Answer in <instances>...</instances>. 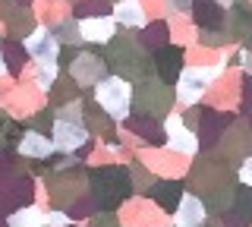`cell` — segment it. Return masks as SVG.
<instances>
[{
	"label": "cell",
	"instance_id": "obj_1",
	"mask_svg": "<svg viewBox=\"0 0 252 227\" xmlns=\"http://www.w3.org/2000/svg\"><path fill=\"white\" fill-rule=\"evenodd\" d=\"M89 199L94 211L107 208L114 211L117 205H123L132 195V170L129 167H117V164H107V167H89Z\"/></svg>",
	"mask_w": 252,
	"mask_h": 227
},
{
	"label": "cell",
	"instance_id": "obj_2",
	"mask_svg": "<svg viewBox=\"0 0 252 227\" xmlns=\"http://www.w3.org/2000/svg\"><path fill=\"white\" fill-rule=\"evenodd\" d=\"M107 48V69H114L117 76H123V79H145L148 76V66H152V60H148V54L145 48H142V41L139 38H126V41H110L104 44Z\"/></svg>",
	"mask_w": 252,
	"mask_h": 227
},
{
	"label": "cell",
	"instance_id": "obj_3",
	"mask_svg": "<svg viewBox=\"0 0 252 227\" xmlns=\"http://www.w3.org/2000/svg\"><path fill=\"white\" fill-rule=\"evenodd\" d=\"M94 89V104L104 111L114 123H123L132 111V82L123 79L117 73H107L101 76L98 82L92 85Z\"/></svg>",
	"mask_w": 252,
	"mask_h": 227
},
{
	"label": "cell",
	"instance_id": "obj_4",
	"mask_svg": "<svg viewBox=\"0 0 252 227\" xmlns=\"http://www.w3.org/2000/svg\"><path fill=\"white\" fill-rule=\"evenodd\" d=\"M218 76H220V66H183L180 79L173 82L177 85V98L189 107L199 104V98L208 92V85L215 82Z\"/></svg>",
	"mask_w": 252,
	"mask_h": 227
},
{
	"label": "cell",
	"instance_id": "obj_5",
	"mask_svg": "<svg viewBox=\"0 0 252 227\" xmlns=\"http://www.w3.org/2000/svg\"><path fill=\"white\" fill-rule=\"evenodd\" d=\"M170 101H173V95H170V89L164 85L161 79H139V85L132 89V107H139L142 114H164L170 107Z\"/></svg>",
	"mask_w": 252,
	"mask_h": 227
},
{
	"label": "cell",
	"instance_id": "obj_6",
	"mask_svg": "<svg viewBox=\"0 0 252 227\" xmlns=\"http://www.w3.org/2000/svg\"><path fill=\"white\" fill-rule=\"evenodd\" d=\"M26 51H29V60L35 66H57V54H60V44L57 38L51 35L47 26H35L32 32L26 35Z\"/></svg>",
	"mask_w": 252,
	"mask_h": 227
},
{
	"label": "cell",
	"instance_id": "obj_7",
	"mask_svg": "<svg viewBox=\"0 0 252 227\" xmlns=\"http://www.w3.org/2000/svg\"><path fill=\"white\" fill-rule=\"evenodd\" d=\"M51 142L57 152H73L79 155L85 145L92 142V132L85 130V123H76V120H60L54 117V127H51Z\"/></svg>",
	"mask_w": 252,
	"mask_h": 227
},
{
	"label": "cell",
	"instance_id": "obj_8",
	"mask_svg": "<svg viewBox=\"0 0 252 227\" xmlns=\"http://www.w3.org/2000/svg\"><path fill=\"white\" fill-rule=\"evenodd\" d=\"M32 195H35V180H32L29 174L0 180V215H6V211H13V208L29 205Z\"/></svg>",
	"mask_w": 252,
	"mask_h": 227
},
{
	"label": "cell",
	"instance_id": "obj_9",
	"mask_svg": "<svg viewBox=\"0 0 252 227\" xmlns=\"http://www.w3.org/2000/svg\"><path fill=\"white\" fill-rule=\"evenodd\" d=\"M66 73L76 79L79 89H92L101 76H107V64H104V57H98L92 51H79L73 57V64L66 66Z\"/></svg>",
	"mask_w": 252,
	"mask_h": 227
},
{
	"label": "cell",
	"instance_id": "obj_10",
	"mask_svg": "<svg viewBox=\"0 0 252 227\" xmlns=\"http://www.w3.org/2000/svg\"><path fill=\"white\" fill-rule=\"evenodd\" d=\"M164 132H167V145L173 152H180V155H195L199 152V136H195V130L186 127L183 117H177V114L167 117V120H164Z\"/></svg>",
	"mask_w": 252,
	"mask_h": 227
},
{
	"label": "cell",
	"instance_id": "obj_11",
	"mask_svg": "<svg viewBox=\"0 0 252 227\" xmlns=\"http://www.w3.org/2000/svg\"><path fill=\"white\" fill-rule=\"evenodd\" d=\"M79 22V35H82V44H104L110 41V38L117 35V22L114 16H82V19H76Z\"/></svg>",
	"mask_w": 252,
	"mask_h": 227
},
{
	"label": "cell",
	"instance_id": "obj_12",
	"mask_svg": "<svg viewBox=\"0 0 252 227\" xmlns=\"http://www.w3.org/2000/svg\"><path fill=\"white\" fill-rule=\"evenodd\" d=\"M155 73L164 85H173L183 73V51L173 48V44H161L155 48Z\"/></svg>",
	"mask_w": 252,
	"mask_h": 227
},
{
	"label": "cell",
	"instance_id": "obj_13",
	"mask_svg": "<svg viewBox=\"0 0 252 227\" xmlns=\"http://www.w3.org/2000/svg\"><path fill=\"white\" fill-rule=\"evenodd\" d=\"M16 152H19L26 161H44L47 155H54L57 148H54V142H51V136H47V132H38V130H22Z\"/></svg>",
	"mask_w": 252,
	"mask_h": 227
},
{
	"label": "cell",
	"instance_id": "obj_14",
	"mask_svg": "<svg viewBox=\"0 0 252 227\" xmlns=\"http://www.w3.org/2000/svg\"><path fill=\"white\" fill-rule=\"evenodd\" d=\"M205 218H208L205 202L192 193H183L180 205L173 208V227H199V224H205Z\"/></svg>",
	"mask_w": 252,
	"mask_h": 227
},
{
	"label": "cell",
	"instance_id": "obj_15",
	"mask_svg": "<svg viewBox=\"0 0 252 227\" xmlns=\"http://www.w3.org/2000/svg\"><path fill=\"white\" fill-rule=\"evenodd\" d=\"M0 54H3V64H6V76L10 79H19L29 66V51L19 38H3L0 41Z\"/></svg>",
	"mask_w": 252,
	"mask_h": 227
},
{
	"label": "cell",
	"instance_id": "obj_16",
	"mask_svg": "<svg viewBox=\"0 0 252 227\" xmlns=\"http://www.w3.org/2000/svg\"><path fill=\"white\" fill-rule=\"evenodd\" d=\"M183 193H186V186L180 183V180H155L152 190H148V195H152V199L158 202V208L170 211V215H173V208L180 205Z\"/></svg>",
	"mask_w": 252,
	"mask_h": 227
},
{
	"label": "cell",
	"instance_id": "obj_17",
	"mask_svg": "<svg viewBox=\"0 0 252 227\" xmlns=\"http://www.w3.org/2000/svg\"><path fill=\"white\" fill-rule=\"evenodd\" d=\"M189 13L195 16V22L202 26V32H211V29H227L224 10L215 3V0H192Z\"/></svg>",
	"mask_w": 252,
	"mask_h": 227
},
{
	"label": "cell",
	"instance_id": "obj_18",
	"mask_svg": "<svg viewBox=\"0 0 252 227\" xmlns=\"http://www.w3.org/2000/svg\"><path fill=\"white\" fill-rule=\"evenodd\" d=\"M199 123H202V130L195 132V136H199V145H215L220 139V130H230V114L224 117L218 111H205V117H199Z\"/></svg>",
	"mask_w": 252,
	"mask_h": 227
},
{
	"label": "cell",
	"instance_id": "obj_19",
	"mask_svg": "<svg viewBox=\"0 0 252 227\" xmlns=\"http://www.w3.org/2000/svg\"><path fill=\"white\" fill-rule=\"evenodd\" d=\"M44 208H38L35 202H29V205L22 208H13L6 211V227H44Z\"/></svg>",
	"mask_w": 252,
	"mask_h": 227
},
{
	"label": "cell",
	"instance_id": "obj_20",
	"mask_svg": "<svg viewBox=\"0 0 252 227\" xmlns=\"http://www.w3.org/2000/svg\"><path fill=\"white\" fill-rule=\"evenodd\" d=\"M47 95H51V107H60V104H66V101H76L79 98V85L73 76H63L57 73V79L51 82V89H47Z\"/></svg>",
	"mask_w": 252,
	"mask_h": 227
},
{
	"label": "cell",
	"instance_id": "obj_21",
	"mask_svg": "<svg viewBox=\"0 0 252 227\" xmlns=\"http://www.w3.org/2000/svg\"><path fill=\"white\" fill-rule=\"evenodd\" d=\"M114 22L117 26H126V29H142L145 26V10H142L139 0H123L114 10Z\"/></svg>",
	"mask_w": 252,
	"mask_h": 227
},
{
	"label": "cell",
	"instance_id": "obj_22",
	"mask_svg": "<svg viewBox=\"0 0 252 227\" xmlns=\"http://www.w3.org/2000/svg\"><path fill=\"white\" fill-rule=\"evenodd\" d=\"M227 211H230V218H236V227H246L252 221V186L243 183L240 190H233V205Z\"/></svg>",
	"mask_w": 252,
	"mask_h": 227
},
{
	"label": "cell",
	"instance_id": "obj_23",
	"mask_svg": "<svg viewBox=\"0 0 252 227\" xmlns=\"http://www.w3.org/2000/svg\"><path fill=\"white\" fill-rule=\"evenodd\" d=\"M82 123H85L89 132H107L110 127H114V120H110L94 101H82Z\"/></svg>",
	"mask_w": 252,
	"mask_h": 227
},
{
	"label": "cell",
	"instance_id": "obj_24",
	"mask_svg": "<svg viewBox=\"0 0 252 227\" xmlns=\"http://www.w3.org/2000/svg\"><path fill=\"white\" fill-rule=\"evenodd\" d=\"M22 136V123L16 117H3L0 120V155H13Z\"/></svg>",
	"mask_w": 252,
	"mask_h": 227
},
{
	"label": "cell",
	"instance_id": "obj_25",
	"mask_svg": "<svg viewBox=\"0 0 252 227\" xmlns=\"http://www.w3.org/2000/svg\"><path fill=\"white\" fill-rule=\"evenodd\" d=\"M51 35L57 38V44H82V35H79V22L76 19H66V22H60V26H54Z\"/></svg>",
	"mask_w": 252,
	"mask_h": 227
},
{
	"label": "cell",
	"instance_id": "obj_26",
	"mask_svg": "<svg viewBox=\"0 0 252 227\" xmlns=\"http://www.w3.org/2000/svg\"><path fill=\"white\" fill-rule=\"evenodd\" d=\"M22 120H26V130H38V132H47V136H51V127H54V107L35 111L32 117H22Z\"/></svg>",
	"mask_w": 252,
	"mask_h": 227
},
{
	"label": "cell",
	"instance_id": "obj_27",
	"mask_svg": "<svg viewBox=\"0 0 252 227\" xmlns=\"http://www.w3.org/2000/svg\"><path fill=\"white\" fill-rule=\"evenodd\" d=\"M44 224L47 227H69V224H73V218H69V211H63V208H51L44 215Z\"/></svg>",
	"mask_w": 252,
	"mask_h": 227
},
{
	"label": "cell",
	"instance_id": "obj_28",
	"mask_svg": "<svg viewBox=\"0 0 252 227\" xmlns=\"http://www.w3.org/2000/svg\"><path fill=\"white\" fill-rule=\"evenodd\" d=\"M92 227H120V221H117L114 211L98 208V211H92Z\"/></svg>",
	"mask_w": 252,
	"mask_h": 227
},
{
	"label": "cell",
	"instance_id": "obj_29",
	"mask_svg": "<svg viewBox=\"0 0 252 227\" xmlns=\"http://www.w3.org/2000/svg\"><path fill=\"white\" fill-rule=\"evenodd\" d=\"M164 3H167V10L173 13H189V6H192V0H164Z\"/></svg>",
	"mask_w": 252,
	"mask_h": 227
},
{
	"label": "cell",
	"instance_id": "obj_30",
	"mask_svg": "<svg viewBox=\"0 0 252 227\" xmlns=\"http://www.w3.org/2000/svg\"><path fill=\"white\" fill-rule=\"evenodd\" d=\"M240 180H243V183H246V186H252V152H249L246 164H243V167H240Z\"/></svg>",
	"mask_w": 252,
	"mask_h": 227
},
{
	"label": "cell",
	"instance_id": "obj_31",
	"mask_svg": "<svg viewBox=\"0 0 252 227\" xmlns=\"http://www.w3.org/2000/svg\"><path fill=\"white\" fill-rule=\"evenodd\" d=\"M243 66H246V73L252 76V51H246V54H243Z\"/></svg>",
	"mask_w": 252,
	"mask_h": 227
},
{
	"label": "cell",
	"instance_id": "obj_32",
	"mask_svg": "<svg viewBox=\"0 0 252 227\" xmlns=\"http://www.w3.org/2000/svg\"><path fill=\"white\" fill-rule=\"evenodd\" d=\"M0 76H6V64H3V54H0Z\"/></svg>",
	"mask_w": 252,
	"mask_h": 227
},
{
	"label": "cell",
	"instance_id": "obj_33",
	"mask_svg": "<svg viewBox=\"0 0 252 227\" xmlns=\"http://www.w3.org/2000/svg\"><path fill=\"white\" fill-rule=\"evenodd\" d=\"M220 3H236V0H220Z\"/></svg>",
	"mask_w": 252,
	"mask_h": 227
},
{
	"label": "cell",
	"instance_id": "obj_34",
	"mask_svg": "<svg viewBox=\"0 0 252 227\" xmlns=\"http://www.w3.org/2000/svg\"><path fill=\"white\" fill-rule=\"evenodd\" d=\"M0 41H3V35H0Z\"/></svg>",
	"mask_w": 252,
	"mask_h": 227
},
{
	"label": "cell",
	"instance_id": "obj_35",
	"mask_svg": "<svg viewBox=\"0 0 252 227\" xmlns=\"http://www.w3.org/2000/svg\"><path fill=\"white\" fill-rule=\"evenodd\" d=\"M199 227H205V224H199Z\"/></svg>",
	"mask_w": 252,
	"mask_h": 227
},
{
	"label": "cell",
	"instance_id": "obj_36",
	"mask_svg": "<svg viewBox=\"0 0 252 227\" xmlns=\"http://www.w3.org/2000/svg\"><path fill=\"white\" fill-rule=\"evenodd\" d=\"M44 227H47V224H44Z\"/></svg>",
	"mask_w": 252,
	"mask_h": 227
}]
</instances>
